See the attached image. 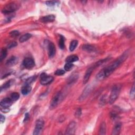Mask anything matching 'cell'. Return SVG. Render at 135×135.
I'll use <instances>...</instances> for the list:
<instances>
[{
  "label": "cell",
  "mask_w": 135,
  "mask_h": 135,
  "mask_svg": "<svg viewBox=\"0 0 135 135\" xmlns=\"http://www.w3.org/2000/svg\"><path fill=\"white\" fill-rule=\"evenodd\" d=\"M108 60L107 59H102L101 60H100L99 61H98L97 62L95 63L94 65L90 67H89L86 71V73L84 75V77H83V84H86V83H87L90 78V76L93 72V71L96 68L98 67L99 66H100V65H101L102 64L104 63L105 62H106Z\"/></svg>",
  "instance_id": "2"
},
{
  "label": "cell",
  "mask_w": 135,
  "mask_h": 135,
  "mask_svg": "<svg viewBox=\"0 0 135 135\" xmlns=\"http://www.w3.org/2000/svg\"><path fill=\"white\" fill-rule=\"evenodd\" d=\"M76 124L75 121L70 122L66 130L65 134H74L75 132Z\"/></svg>",
  "instance_id": "8"
},
{
  "label": "cell",
  "mask_w": 135,
  "mask_h": 135,
  "mask_svg": "<svg viewBox=\"0 0 135 135\" xmlns=\"http://www.w3.org/2000/svg\"><path fill=\"white\" fill-rule=\"evenodd\" d=\"M106 124L105 122H103L100 125L99 130V134H105L106 133Z\"/></svg>",
  "instance_id": "21"
},
{
  "label": "cell",
  "mask_w": 135,
  "mask_h": 135,
  "mask_svg": "<svg viewBox=\"0 0 135 135\" xmlns=\"http://www.w3.org/2000/svg\"><path fill=\"white\" fill-rule=\"evenodd\" d=\"M127 53H124L120 56L118 59L113 62L104 69H102L97 75V79L98 80H102L110 76L116 70L127 58Z\"/></svg>",
  "instance_id": "1"
},
{
  "label": "cell",
  "mask_w": 135,
  "mask_h": 135,
  "mask_svg": "<svg viewBox=\"0 0 135 135\" xmlns=\"http://www.w3.org/2000/svg\"><path fill=\"white\" fill-rule=\"evenodd\" d=\"M55 17L54 15H48L47 16H44L40 18V21L42 23H50L52 22L55 20Z\"/></svg>",
  "instance_id": "12"
},
{
  "label": "cell",
  "mask_w": 135,
  "mask_h": 135,
  "mask_svg": "<svg viewBox=\"0 0 135 135\" xmlns=\"http://www.w3.org/2000/svg\"><path fill=\"white\" fill-rule=\"evenodd\" d=\"M65 37H63V36L60 35V40L59 41V46L61 49H64L65 47Z\"/></svg>",
  "instance_id": "25"
},
{
  "label": "cell",
  "mask_w": 135,
  "mask_h": 135,
  "mask_svg": "<svg viewBox=\"0 0 135 135\" xmlns=\"http://www.w3.org/2000/svg\"><path fill=\"white\" fill-rule=\"evenodd\" d=\"M14 81V80H10L9 81L4 83L1 87V92H2L3 91H4L5 90H7L8 89L10 88V87L13 84Z\"/></svg>",
  "instance_id": "17"
},
{
  "label": "cell",
  "mask_w": 135,
  "mask_h": 135,
  "mask_svg": "<svg viewBox=\"0 0 135 135\" xmlns=\"http://www.w3.org/2000/svg\"><path fill=\"white\" fill-rule=\"evenodd\" d=\"M48 54L50 58H52L55 55L56 49L54 44L52 42H49L48 46Z\"/></svg>",
  "instance_id": "10"
},
{
  "label": "cell",
  "mask_w": 135,
  "mask_h": 135,
  "mask_svg": "<svg viewBox=\"0 0 135 135\" xmlns=\"http://www.w3.org/2000/svg\"><path fill=\"white\" fill-rule=\"evenodd\" d=\"M63 96L61 91H59L56 93L51 101L50 106V109H53L55 108L59 105V104H60L63 99Z\"/></svg>",
  "instance_id": "5"
},
{
  "label": "cell",
  "mask_w": 135,
  "mask_h": 135,
  "mask_svg": "<svg viewBox=\"0 0 135 135\" xmlns=\"http://www.w3.org/2000/svg\"><path fill=\"white\" fill-rule=\"evenodd\" d=\"M74 65L72 63H67L65 66V69L67 71H69L71 70L73 68Z\"/></svg>",
  "instance_id": "27"
},
{
  "label": "cell",
  "mask_w": 135,
  "mask_h": 135,
  "mask_svg": "<svg viewBox=\"0 0 135 135\" xmlns=\"http://www.w3.org/2000/svg\"><path fill=\"white\" fill-rule=\"evenodd\" d=\"M18 62L17 57L15 56H12L6 62V65L8 67H11L15 65Z\"/></svg>",
  "instance_id": "14"
},
{
  "label": "cell",
  "mask_w": 135,
  "mask_h": 135,
  "mask_svg": "<svg viewBox=\"0 0 135 135\" xmlns=\"http://www.w3.org/2000/svg\"><path fill=\"white\" fill-rule=\"evenodd\" d=\"M29 118V113H26L25 115V118H24V121H27Z\"/></svg>",
  "instance_id": "38"
},
{
  "label": "cell",
  "mask_w": 135,
  "mask_h": 135,
  "mask_svg": "<svg viewBox=\"0 0 135 135\" xmlns=\"http://www.w3.org/2000/svg\"><path fill=\"white\" fill-rule=\"evenodd\" d=\"M19 98H20V94L17 92H13L11 94V99L13 100V101L17 100Z\"/></svg>",
  "instance_id": "26"
},
{
  "label": "cell",
  "mask_w": 135,
  "mask_h": 135,
  "mask_svg": "<svg viewBox=\"0 0 135 135\" xmlns=\"http://www.w3.org/2000/svg\"><path fill=\"white\" fill-rule=\"evenodd\" d=\"M20 8V5L16 2H11L6 4L2 10V12L4 14H9L13 13Z\"/></svg>",
  "instance_id": "3"
},
{
  "label": "cell",
  "mask_w": 135,
  "mask_h": 135,
  "mask_svg": "<svg viewBox=\"0 0 135 135\" xmlns=\"http://www.w3.org/2000/svg\"><path fill=\"white\" fill-rule=\"evenodd\" d=\"M32 37V34L30 33H26L23 35H22L20 38H19V41L21 43H23L24 42L27 41L28 40Z\"/></svg>",
  "instance_id": "20"
},
{
  "label": "cell",
  "mask_w": 135,
  "mask_h": 135,
  "mask_svg": "<svg viewBox=\"0 0 135 135\" xmlns=\"http://www.w3.org/2000/svg\"><path fill=\"white\" fill-rule=\"evenodd\" d=\"M78 44V41L77 40H73L70 43V47H69V49L70 51H73L75 50V49L76 48Z\"/></svg>",
  "instance_id": "23"
},
{
  "label": "cell",
  "mask_w": 135,
  "mask_h": 135,
  "mask_svg": "<svg viewBox=\"0 0 135 135\" xmlns=\"http://www.w3.org/2000/svg\"><path fill=\"white\" fill-rule=\"evenodd\" d=\"M13 104V100L10 98L3 99L0 102V106L2 107H10Z\"/></svg>",
  "instance_id": "13"
},
{
  "label": "cell",
  "mask_w": 135,
  "mask_h": 135,
  "mask_svg": "<svg viewBox=\"0 0 135 135\" xmlns=\"http://www.w3.org/2000/svg\"><path fill=\"white\" fill-rule=\"evenodd\" d=\"M32 90V87L29 85H25L24 87L22 88L21 92L22 94L25 95L29 94Z\"/></svg>",
  "instance_id": "18"
},
{
  "label": "cell",
  "mask_w": 135,
  "mask_h": 135,
  "mask_svg": "<svg viewBox=\"0 0 135 135\" xmlns=\"http://www.w3.org/2000/svg\"><path fill=\"white\" fill-rule=\"evenodd\" d=\"M82 50L88 52H93L96 51L95 48L90 44L83 45L82 46Z\"/></svg>",
  "instance_id": "16"
},
{
  "label": "cell",
  "mask_w": 135,
  "mask_h": 135,
  "mask_svg": "<svg viewBox=\"0 0 135 135\" xmlns=\"http://www.w3.org/2000/svg\"><path fill=\"white\" fill-rule=\"evenodd\" d=\"M78 60H79V57L78 56L76 55H72L68 56L66 59V61L67 63H72L73 62L78 61Z\"/></svg>",
  "instance_id": "19"
},
{
  "label": "cell",
  "mask_w": 135,
  "mask_h": 135,
  "mask_svg": "<svg viewBox=\"0 0 135 135\" xmlns=\"http://www.w3.org/2000/svg\"><path fill=\"white\" fill-rule=\"evenodd\" d=\"M121 128V124L120 123H118L115 124L113 128L111 134L112 135H117L120 133V130Z\"/></svg>",
  "instance_id": "15"
},
{
  "label": "cell",
  "mask_w": 135,
  "mask_h": 135,
  "mask_svg": "<svg viewBox=\"0 0 135 135\" xmlns=\"http://www.w3.org/2000/svg\"><path fill=\"white\" fill-rule=\"evenodd\" d=\"M7 56V50L6 49H2L0 53V61L2 62Z\"/></svg>",
  "instance_id": "24"
},
{
  "label": "cell",
  "mask_w": 135,
  "mask_h": 135,
  "mask_svg": "<svg viewBox=\"0 0 135 135\" xmlns=\"http://www.w3.org/2000/svg\"><path fill=\"white\" fill-rule=\"evenodd\" d=\"M121 91V86L120 85H115L112 89L111 94L109 97V102L110 105L113 104L116 101L119 97Z\"/></svg>",
  "instance_id": "4"
},
{
  "label": "cell",
  "mask_w": 135,
  "mask_h": 135,
  "mask_svg": "<svg viewBox=\"0 0 135 135\" xmlns=\"http://www.w3.org/2000/svg\"><path fill=\"white\" fill-rule=\"evenodd\" d=\"M78 78V75L77 74L74 73L72 74L69 77V78L68 80V83L69 84H71V83H74L75 81H76Z\"/></svg>",
  "instance_id": "22"
},
{
  "label": "cell",
  "mask_w": 135,
  "mask_h": 135,
  "mask_svg": "<svg viewBox=\"0 0 135 135\" xmlns=\"http://www.w3.org/2000/svg\"><path fill=\"white\" fill-rule=\"evenodd\" d=\"M91 89V88L90 86H88L87 87H86L84 90H83V91L82 92L81 95L80 96V97L79 98V100L80 101H82L84 100H85L88 97V95L89 94L90 92Z\"/></svg>",
  "instance_id": "11"
},
{
  "label": "cell",
  "mask_w": 135,
  "mask_h": 135,
  "mask_svg": "<svg viewBox=\"0 0 135 135\" xmlns=\"http://www.w3.org/2000/svg\"><path fill=\"white\" fill-rule=\"evenodd\" d=\"M130 97L131 99H133L134 97V85L133 84L130 90Z\"/></svg>",
  "instance_id": "33"
},
{
  "label": "cell",
  "mask_w": 135,
  "mask_h": 135,
  "mask_svg": "<svg viewBox=\"0 0 135 135\" xmlns=\"http://www.w3.org/2000/svg\"><path fill=\"white\" fill-rule=\"evenodd\" d=\"M81 114V109L79 108L77 109L75 112V116L76 117H80Z\"/></svg>",
  "instance_id": "35"
},
{
  "label": "cell",
  "mask_w": 135,
  "mask_h": 135,
  "mask_svg": "<svg viewBox=\"0 0 135 135\" xmlns=\"http://www.w3.org/2000/svg\"><path fill=\"white\" fill-rule=\"evenodd\" d=\"M1 111L4 113H7L10 111L9 107H1Z\"/></svg>",
  "instance_id": "34"
},
{
  "label": "cell",
  "mask_w": 135,
  "mask_h": 135,
  "mask_svg": "<svg viewBox=\"0 0 135 135\" xmlns=\"http://www.w3.org/2000/svg\"><path fill=\"white\" fill-rule=\"evenodd\" d=\"M36 79V76H32L31 78H29L27 80L26 82H25V85H30L32 82H33Z\"/></svg>",
  "instance_id": "29"
},
{
  "label": "cell",
  "mask_w": 135,
  "mask_h": 135,
  "mask_svg": "<svg viewBox=\"0 0 135 135\" xmlns=\"http://www.w3.org/2000/svg\"><path fill=\"white\" fill-rule=\"evenodd\" d=\"M0 119H1V123H3L4 121H5V117L3 115H2V114H1V118H0Z\"/></svg>",
  "instance_id": "37"
},
{
  "label": "cell",
  "mask_w": 135,
  "mask_h": 135,
  "mask_svg": "<svg viewBox=\"0 0 135 135\" xmlns=\"http://www.w3.org/2000/svg\"><path fill=\"white\" fill-rule=\"evenodd\" d=\"M59 3L58 1H47L46 2V5L49 6H54L56 3Z\"/></svg>",
  "instance_id": "31"
},
{
  "label": "cell",
  "mask_w": 135,
  "mask_h": 135,
  "mask_svg": "<svg viewBox=\"0 0 135 135\" xmlns=\"http://www.w3.org/2000/svg\"><path fill=\"white\" fill-rule=\"evenodd\" d=\"M53 77L50 75H48L46 74L43 73L41 76L40 83L42 85L46 86L49 85L53 81Z\"/></svg>",
  "instance_id": "7"
},
{
  "label": "cell",
  "mask_w": 135,
  "mask_h": 135,
  "mask_svg": "<svg viewBox=\"0 0 135 135\" xmlns=\"http://www.w3.org/2000/svg\"><path fill=\"white\" fill-rule=\"evenodd\" d=\"M17 46V43L16 42H11L9 43V44L8 46V47L9 49H11L12 48H14L16 46Z\"/></svg>",
  "instance_id": "32"
},
{
  "label": "cell",
  "mask_w": 135,
  "mask_h": 135,
  "mask_svg": "<svg viewBox=\"0 0 135 135\" xmlns=\"http://www.w3.org/2000/svg\"><path fill=\"white\" fill-rule=\"evenodd\" d=\"M100 102L101 103V105H103V103H104V105H105L106 103V98H105V97H102V98L100 101Z\"/></svg>",
  "instance_id": "36"
},
{
  "label": "cell",
  "mask_w": 135,
  "mask_h": 135,
  "mask_svg": "<svg viewBox=\"0 0 135 135\" xmlns=\"http://www.w3.org/2000/svg\"><path fill=\"white\" fill-rule=\"evenodd\" d=\"M19 34H20V32H19L18 31H17V30L13 31L11 32L10 33V35L11 37H13L18 36L19 35Z\"/></svg>",
  "instance_id": "28"
},
{
  "label": "cell",
  "mask_w": 135,
  "mask_h": 135,
  "mask_svg": "<svg viewBox=\"0 0 135 135\" xmlns=\"http://www.w3.org/2000/svg\"><path fill=\"white\" fill-rule=\"evenodd\" d=\"M44 126V121L42 118H39L36 121L35 129L33 134L34 135L40 134L42 132Z\"/></svg>",
  "instance_id": "6"
},
{
  "label": "cell",
  "mask_w": 135,
  "mask_h": 135,
  "mask_svg": "<svg viewBox=\"0 0 135 135\" xmlns=\"http://www.w3.org/2000/svg\"><path fill=\"white\" fill-rule=\"evenodd\" d=\"M23 66L27 69L32 68L35 66V62L32 58L31 57H26L23 61Z\"/></svg>",
  "instance_id": "9"
},
{
  "label": "cell",
  "mask_w": 135,
  "mask_h": 135,
  "mask_svg": "<svg viewBox=\"0 0 135 135\" xmlns=\"http://www.w3.org/2000/svg\"><path fill=\"white\" fill-rule=\"evenodd\" d=\"M65 73V71L63 70L59 69L57 70L56 71L54 72V74L56 75H62Z\"/></svg>",
  "instance_id": "30"
}]
</instances>
